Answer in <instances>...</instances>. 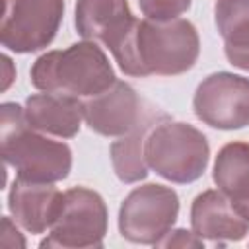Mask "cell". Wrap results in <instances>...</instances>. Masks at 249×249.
<instances>
[{"label":"cell","instance_id":"obj_13","mask_svg":"<svg viewBox=\"0 0 249 249\" xmlns=\"http://www.w3.org/2000/svg\"><path fill=\"white\" fill-rule=\"evenodd\" d=\"M25 121L33 130L53 134L58 138H72L78 134L80 124L84 121L82 99L62 93H35L27 97Z\"/></svg>","mask_w":249,"mask_h":249},{"label":"cell","instance_id":"obj_4","mask_svg":"<svg viewBox=\"0 0 249 249\" xmlns=\"http://www.w3.org/2000/svg\"><path fill=\"white\" fill-rule=\"evenodd\" d=\"M146 163L158 175L171 183H193L208 165V140L206 136L187 124L175 121L156 123L144 146Z\"/></svg>","mask_w":249,"mask_h":249},{"label":"cell","instance_id":"obj_1","mask_svg":"<svg viewBox=\"0 0 249 249\" xmlns=\"http://www.w3.org/2000/svg\"><path fill=\"white\" fill-rule=\"evenodd\" d=\"M200 41L187 19L136 21L126 39L113 49L121 70L128 76H177L191 70L198 58Z\"/></svg>","mask_w":249,"mask_h":249},{"label":"cell","instance_id":"obj_18","mask_svg":"<svg viewBox=\"0 0 249 249\" xmlns=\"http://www.w3.org/2000/svg\"><path fill=\"white\" fill-rule=\"evenodd\" d=\"M160 247H202V237H198L195 231H187V230H175L169 231L165 237H161L158 241Z\"/></svg>","mask_w":249,"mask_h":249},{"label":"cell","instance_id":"obj_15","mask_svg":"<svg viewBox=\"0 0 249 249\" xmlns=\"http://www.w3.org/2000/svg\"><path fill=\"white\" fill-rule=\"evenodd\" d=\"M214 19L228 60L235 68L249 70V0H218Z\"/></svg>","mask_w":249,"mask_h":249},{"label":"cell","instance_id":"obj_19","mask_svg":"<svg viewBox=\"0 0 249 249\" xmlns=\"http://www.w3.org/2000/svg\"><path fill=\"white\" fill-rule=\"evenodd\" d=\"M21 247H25L23 235L18 231L12 220L4 216L0 224V249H21Z\"/></svg>","mask_w":249,"mask_h":249},{"label":"cell","instance_id":"obj_11","mask_svg":"<svg viewBox=\"0 0 249 249\" xmlns=\"http://www.w3.org/2000/svg\"><path fill=\"white\" fill-rule=\"evenodd\" d=\"M191 226L198 237L212 241H239L249 233V220L220 189L204 191L193 200Z\"/></svg>","mask_w":249,"mask_h":249},{"label":"cell","instance_id":"obj_6","mask_svg":"<svg viewBox=\"0 0 249 249\" xmlns=\"http://www.w3.org/2000/svg\"><path fill=\"white\" fill-rule=\"evenodd\" d=\"M107 231V208L103 198L86 187L62 193L60 212L41 247H101Z\"/></svg>","mask_w":249,"mask_h":249},{"label":"cell","instance_id":"obj_12","mask_svg":"<svg viewBox=\"0 0 249 249\" xmlns=\"http://www.w3.org/2000/svg\"><path fill=\"white\" fill-rule=\"evenodd\" d=\"M62 204V193L53 187V183H31L16 179L8 208L16 224H19L29 233H43L54 224Z\"/></svg>","mask_w":249,"mask_h":249},{"label":"cell","instance_id":"obj_9","mask_svg":"<svg viewBox=\"0 0 249 249\" xmlns=\"http://www.w3.org/2000/svg\"><path fill=\"white\" fill-rule=\"evenodd\" d=\"M136 91L121 80H115L105 91L82 101L86 124L103 136H123L130 132L144 117Z\"/></svg>","mask_w":249,"mask_h":249},{"label":"cell","instance_id":"obj_5","mask_svg":"<svg viewBox=\"0 0 249 249\" xmlns=\"http://www.w3.org/2000/svg\"><path fill=\"white\" fill-rule=\"evenodd\" d=\"M179 214V196L163 185H142L128 193L119 210L121 235L132 243L158 245L165 237Z\"/></svg>","mask_w":249,"mask_h":249},{"label":"cell","instance_id":"obj_7","mask_svg":"<svg viewBox=\"0 0 249 249\" xmlns=\"http://www.w3.org/2000/svg\"><path fill=\"white\" fill-rule=\"evenodd\" d=\"M64 14V0H4L2 45L14 53H35L51 45Z\"/></svg>","mask_w":249,"mask_h":249},{"label":"cell","instance_id":"obj_8","mask_svg":"<svg viewBox=\"0 0 249 249\" xmlns=\"http://www.w3.org/2000/svg\"><path fill=\"white\" fill-rule=\"evenodd\" d=\"M195 115L208 126L237 130L249 124V80L230 72L204 78L193 97Z\"/></svg>","mask_w":249,"mask_h":249},{"label":"cell","instance_id":"obj_2","mask_svg":"<svg viewBox=\"0 0 249 249\" xmlns=\"http://www.w3.org/2000/svg\"><path fill=\"white\" fill-rule=\"evenodd\" d=\"M0 150L4 163L18 171V179L31 183L62 181L72 167V150L33 130L16 103L2 105Z\"/></svg>","mask_w":249,"mask_h":249},{"label":"cell","instance_id":"obj_10","mask_svg":"<svg viewBox=\"0 0 249 249\" xmlns=\"http://www.w3.org/2000/svg\"><path fill=\"white\" fill-rule=\"evenodd\" d=\"M126 0H78L76 29L84 41L103 43L109 51L117 49L136 25Z\"/></svg>","mask_w":249,"mask_h":249},{"label":"cell","instance_id":"obj_14","mask_svg":"<svg viewBox=\"0 0 249 249\" xmlns=\"http://www.w3.org/2000/svg\"><path fill=\"white\" fill-rule=\"evenodd\" d=\"M214 183L235 210L249 220V144H226L214 163Z\"/></svg>","mask_w":249,"mask_h":249},{"label":"cell","instance_id":"obj_16","mask_svg":"<svg viewBox=\"0 0 249 249\" xmlns=\"http://www.w3.org/2000/svg\"><path fill=\"white\" fill-rule=\"evenodd\" d=\"M154 119L148 115L126 134L111 144V163L117 177L123 183H138L148 177V163L144 156V146L150 128L154 126Z\"/></svg>","mask_w":249,"mask_h":249},{"label":"cell","instance_id":"obj_3","mask_svg":"<svg viewBox=\"0 0 249 249\" xmlns=\"http://www.w3.org/2000/svg\"><path fill=\"white\" fill-rule=\"evenodd\" d=\"M115 80L111 62L93 41L74 43L64 51L45 53L31 68L33 88L78 99H88L105 91Z\"/></svg>","mask_w":249,"mask_h":249},{"label":"cell","instance_id":"obj_20","mask_svg":"<svg viewBox=\"0 0 249 249\" xmlns=\"http://www.w3.org/2000/svg\"><path fill=\"white\" fill-rule=\"evenodd\" d=\"M2 70H4V74H2V91H6L8 86L12 84V80L16 78V72H14V68H12V60H10L6 54L2 56Z\"/></svg>","mask_w":249,"mask_h":249},{"label":"cell","instance_id":"obj_17","mask_svg":"<svg viewBox=\"0 0 249 249\" xmlns=\"http://www.w3.org/2000/svg\"><path fill=\"white\" fill-rule=\"evenodd\" d=\"M146 19L171 21L191 8V0H138Z\"/></svg>","mask_w":249,"mask_h":249}]
</instances>
